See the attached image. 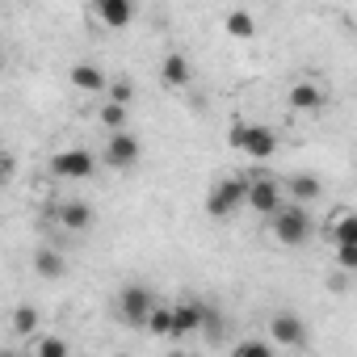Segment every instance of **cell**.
I'll return each instance as SVG.
<instances>
[{
  "instance_id": "14",
  "label": "cell",
  "mask_w": 357,
  "mask_h": 357,
  "mask_svg": "<svg viewBox=\"0 0 357 357\" xmlns=\"http://www.w3.org/2000/svg\"><path fill=\"white\" fill-rule=\"evenodd\" d=\"M172 307V340H185V336H198V328H202V307H206V298H176V303H168Z\"/></svg>"
},
{
  "instance_id": "15",
  "label": "cell",
  "mask_w": 357,
  "mask_h": 357,
  "mask_svg": "<svg viewBox=\"0 0 357 357\" xmlns=\"http://www.w3.org/2000/svg\"><path fill=\"white\" fill-rule=\"evenodd\" d=\"M286 101H290L294 114H319L328 105V84H319V80H294L286 89Z\"/></svg>"
},
{
  "instance_id": "2",
  "label": "cell",
  "mask_w": 357,
  "mask_h": 357,
  "mask_svg": "<svg viewBox=\"0 0 357 357\" xmlns=\"http://www.w3.org/2000/svg\"><path fill=\"white\" fill-rule=\"evenodd\" d=\"M227 143H231L240 155H248L252 164H269V160L278 155V147H282L278 130L265 126V122H236L231 135H227Z\"/></svg>"
},
{
  "instance_id": "12",
  "label": "cell",
  "mask_w": 357,
  "mask_h": 357,
  "mask_svg": "<svg viewBox=\"0 0 357 357\" xmlns=\"http://www.w3.org/2000/svg\"><path fill=\"white\" fill-rule=\"evenodd\" d=\"M324 181L315 172H290V176H282V198L286 202H294V206H307L311 211V202H324Z\"/></svg>"
},
{
  "instance_id": "24",
  "label": "cell",
  "mask_w": 357,
  "mask_h": 357,
  "mask_svg": "<svg viewBox=\"0 0 357 357\" xmlns=\"http://www.w3.org/2000/svg\"><path fill=\"white\" fill-rule=\"evenodd\" d=\"M231 357H278V349L269 340H261V336H248V340L231 344Z\"/></svg>"
},
{
  "instance_id": "20",
  "label": "cell",
  "mask_w": 357,
  "mask_h": 357,
  "mask_svg": "<svg viewBox=\"0 0 357 357\" xmlns=\"http://www.w3.org/2000/svg\"><path fill=\"white\" fill-rule=\"evenodd\" d=\"M97 126H101L105 135L130 130V109H126V105H114V101H101V105H97Z\"/></svg>"
},
{
  "instance_id": "5",
  "label": "cell",
  "mask_w": 357,
  "mask_h": 357,
  "mask_svg": "<svg viewBox=\"0 0 357 357\" xmlns=\"http://www.w3.org/2000/svg\"><path fill=\"white\" fill-rule=\"evenodd\" d=\"M143 160V139L135 130H118V135H105L101 151H97V164L109 168V172H135Z\"/></svg>"
},
{
  "instance_id": "25",
  "label": "cell",
  "mask_w": 357,
  "mask_h": 357,
  "mask_svg": "<svg viewBox=\"0 0 357 357\" xmlns=\"http://www.w3.org/2000/svg\"><path fill=\"white\" fill-rule=\"evenodd\" d=\"M34 357H72V344H68L63 336H38Z\"/></svg>"
},
{
  "instance_id": "3",
  "label": "cell",
  "mask_w": 357,
  "mask_h": 357,
  "mask_svg": "<svg viewBox=\"0 0 357 357\" xmlns=\"http://www.w3.org/2000/svg\"><path fill=\"white\" fill-rule=\"evenodd\" d=\"M265 340H269L273 349H290V353H298V349L311 344V324L303 319V311H294V307H278V311L269 315V324H265Z\"/></svg>"
},
{
  "instance_id": "17",
  "label": "cell",
  "mask_w": 357,
  "mask_h": 357,
  "mask_svg": "<svg viewBox=\"0 0 357 357\" xmlns=\"http://www.w3.org/2000/svg\"><path fill=\"white\" fill-rule=\"evenodd\" d=\"M30 269H34L43 282H59V278L68 273V257H63L55 244H38L34 257H30Z\"/></svg>"
},
{
  "instance_id": "26",
  "label": "cell",
  "mask_w": 357,
  "mask_h": 357,
  "mask_svg": "<svg viewBox=\"0 0 357 357\" xmlns=\"http://www.w3.org/2000/svg\"><path fill=\"white\" fill-rule=\"evenodd\" d=\"M336 269L353 278L357 273V248H336Z\"/></svg>"
},
{
  "instance_id": "11",
  "label": "cell",
  "mask_w": 357,
  "mask_h": 357,
  "mask_svg": "<svg viewBox=\"0 0 357 357\" xmlns=\"http://www.w3.org/2000/svg\"><path fill=\"white\" fill-rule=\"evenodd\" d=\"M155 72H160V84H164L168 93H185V89H194V80H198V68H194V59H190L185 51H164L160 63H155Z\"/></svg>"
},
{
  "instance_id": "27",
  "label": "cell",
  "mask_w": 357,
  "mask_h": 357,
  "mask_svg": "<svg viewBox=\"0 0 357 357\" xmlns=\"http://www.w3.org/2000/svg\"><path fill=\"white\" fill-rule=\"evenodd\" d=\"M9 176H13V155H9L5 147H0V185H5Z\"/></svg>"
},
{
  "instance_id": "18",
  "label": "cell",
  "mask_w": 357,
  "mask_h": 357,
  "mask_svg": "<svg viewBox=\"0 0 357 357\" xmlns=\"http://www.w3.org/2000/svg\"><path fill=\"white\" fill-rule=\"evenodd\" d=\"M257 13L252 9H227L223 13V34H231L236 43H252L257 38Z\"/></svg>"
},
{
  "instance_id": "13",
  "label": "cell",
  "mask_w": 357,
  "mask_h": 357,
  "mask_svg": "<svg viewBox=\"0 0 357 357\" xmlns=\"http://www.w3.org/2000/svg\"><path fill=\"white\" fill-rule=\"evenodd\" d=\"M68 80H72L76 93H84V97H101L105 84H109V72H105L97 59H76V63L68 68Z\"/></svg>"
},
{
  "instance_id": "4",
  "label": "cell",
  "mask_w": 357,
  "mask_h": 357,
  "mask_svg": "<svg viewBox=\"0 0 357 357\" xmlns=\"http://www.w3.org/2000/svg\"><path fill=\"white\" fill-rule=\"evenodd\" d=\"M244 198H248V172L244 176H219V181L206 190L202 206L211 219H236L244 211Z\"/></svg>"
},
{
  "instance_id": "30",
  "label": "cell",
  "mask_w": 357,
  "mask_h": 357,
  "mask_svg": "<svg viewBox=\"0 0 357 357\" xmlns=\"http://www.w3.org/2000/svg\"><path fill=\"white\" fill-rule=\"evenodd\" d=\"M185 357H190V353H185Z\"/></svg>"
},
{
  "instance_id": "1",
  "label": "cell",
  "mask_w": 357,
  "mask_h": 357,
  "mask_svg": "<svg viewBox=\"0 0 357 357\" xmlns=\"http://www.w3.org/2000/svg\"><path fill=\"white\" fill-rule=\"evenodd\" d=\"M269 236H273L278 248H303V244H311V236H315V219H311L307 206L282 202V206L269 215Z\"/></svg>"
},
{
  "instance_id": "8",
  "label": "cell",
  "mask_w": 357,
  "mask_h": 357,
  "mask_svg": "<svg viewBox=\"0 0 357 357\" xmlns=\"http://www.w3.org/2000/svg\"><path fill=\"white\" fill-rule=\"evenodd\" d=\"M84 17H89L93 26L109 30V34H122V30H130V26H135L139 5H135V0H93V5L84 9Z\"/></svg>"
},
{
  "instance_id": "21",
  "label": "cell",
  "mask_w": 357,
  "mask_h": 357,
  "mask_svg": "<svg viewBox=\"0 0 357 357\" xmlns=\"http://www.w3.org/2000/svg\"><path fill=\"white\" fill-rule=\"evenodd\" d=\"M198 336L211 340V344H223V340H227V315H223L215 303L202 307V328H198Z\"/></svg>"
},
{
  "instance_id": "22",
  "label": "cell",
  "mask_w": 357,
  "mask_h": 357,
  "mask_svg": "<svg viewBox=\"0 0 357 357\" xmlns=\"http://www.w3.org/2000/svg\"><path fill=\"white\" fill-rule=\"evenodd\" d=\"M135 80L130 76H109V84H105V93H101V101H114V105H135Z\"/></svg>"
},
{
  "instance_id": "16",
  "label": "cell",
  "mask_w": 357,
  "mask_h": 357,
  "mask_svg": "<svg viewBox=\"0 0 357 357\" xmlns=\"http://www.w3.org/2000/svg\"><path fill=\"white\" fill-rule=\"evenodd\" d=\"M324 240L332 248H357V215L349 206H336L328 219H324Z\"/></svg>"
},
{
  "instance_id": "7",
  "label": "cell",
  "mask_w": 357,
  "mask_h": 357,
  "mask_svg": "<svg viewBox=\"0 0 357 357\" xmlns=\"http://www.w3.org/2000/svg\"><path fill=\"white\" fill-rule=\"evenodd\" d=\"M51 223L63 236H89L97 227V206L89 198H63V202L51 206Z\"/></svg>"
},
{
  "instance_id": "29",
  "label": "cell",
  "mask_w": 357,
  "mask_h": 357,
  "mask_svg": "<svg viewBox=\"0 0 357 357\" xmlns=\"http://www.w3.org/2000/svg\"><path fill=\"white\" fill-rule=\"evenodd\" d=\"M114 357H130V353H114Z\"/></svg>"
},
{
  "instance_id": "9",
  "label": "cell",
  "mask_w": 357,
  "mask_h": 357,
  "mask_svg": "<svg viewBox=\"0 0 357 357\" xmlns=\"http://www.w3.org/2000/svg\"><path fill=\"white\" fill-rule=\"evenodd\" d=\"M47 168L59 176V181H89L97 172V151L93 147H59Z\"/></svg>"
},
{
  "instance_id": "19",
  "label": "cell",
  "mask_w": 357,
  "mask_h": 357,
  "mask_svg": "<svg viewBox=\"0 0 357 357\" xmlns=\"http://www.w3.org/2000/svg\"><path fill=\"white\" fill-rule=\"evenodd\" d=\"M9 328H13V336H38V328H43V311H38L34 303H17L13 315H9Z\"/></svg>"
},
{
  "instance_id": "10",
  "label": "cell",
  "mask_w": 357,
  "mask_h": 357,
  "mask_svg": "<svg viewBox=\"0 0 357 357\" xmlns=\"http://www.w3.org/2000/svg\"><path fill=\"white\" fill-rule=\"evenodd\" d=\"M282 202H286V198H282V181H278V176H269V172H261V168H252V172H248L244 211H257L261 219H269Z\"/></svg>"
},
{
  "instance_id": "6",
  "label": "cell",
  "mask_w": 357,
  "mask_h": 357,
  "mask_svg": "<svg viewBox=\"0 0 357 357\" xmlns=\"http://www.w3.org/2000/svg\"><path fill=\"white\" fill-rule=\"evenodd\" d=\"M155 303H160V294H155L147 282H126V286L114 294V315H118L126 328H143Z\"/></svg>"
},
{
  "instance_id": "28",
  "label": "cell",
  "mask_w": 357,
  "mask_h": 357,
  "mask_svg": "<svg viewBox=\"0 0 357 357\" xmlns=\"http://www.w3.org/2000/svg\"><path fill=\"white\" fill-rule=\"evenodd\" d=\"M344 286H349V273H336V278L328 282V290H344Z\"/></svg>"
},
{
  "instance_id": "23",
  "label": "cell",
  "mask_w": 357,
  "mask_h": 357,
  "mask_svg": "<svg viewBox=\"0 0 357 357\" xmlns=\"http://www.w3.org/2000/svg\"><path fill=\"white\" fill-rule=\"evenodd\" d=\"M151 336H160V340H172V307L160 298L155 307H151V315H147V324H143Z\"/></svg>"
}]
</instances>
